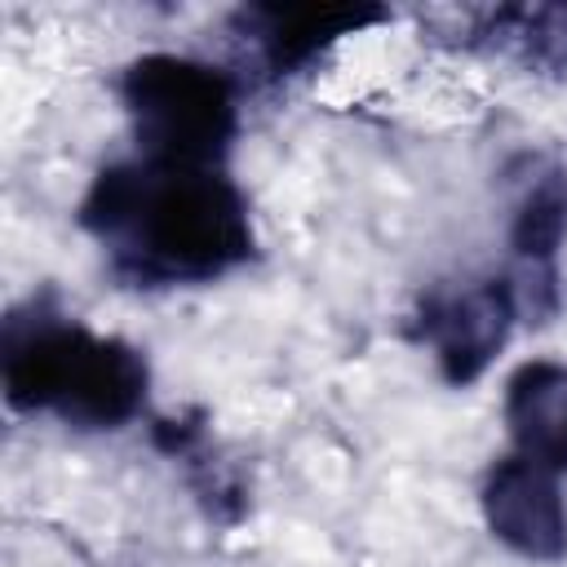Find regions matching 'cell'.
<instances>
[{
  "mask_svg": "<svg viewBox=\"0 0 567 567\" xmlns=\"http://www.w3.org/2000/svg\"><path fill=\"white\" fill-rule=\"evenodd\" d=\"M75 221L128 288L213 284L257 257L244 190L226 168L120 159L97 168Z\"/></svg>",
  "mask_w": 567,
  "mask_h": 567,
  "instance_id": "cell-1",
  "label": "cell"
},
{
  "mask_svg": "<svg viewBox=\"0 0 567 567\" xmlns=\"http://www.w3.org/2000/svg\"><path fill=\"white\" fill-rule=\"evenodd\" d=\"M4 403L22 416L53 412L75 430H124L151 394V363L124 337H97L53 292L27 297L0 323Z\"/></svg>",
  "mask_w": 567,
  "mask_h": 567,
  "instance_id": "cell-2",
  "label": "cell"
},
{
  "mask_svg": "<svg viewBox=\"0 0 567 567\" xmlns=\"http://www.w3.org/2000/svg\"><path fill=\"white\" fill-rule=\"evenodd\" d=\"M142 159L221 168L239 133L235 80L186 53H142L115 84Z\"/></svg>",
  "mask_w": 567,
  "mask_h": 567,
  "instance_id": "cell-3",
  "label": "cell"
},
{
  "mask_svg": "<svg viewBox=\"0 0 567 567\" xmlns=\"http://www.w3.org/2000/svg\"><path fill=\"white\" fill-rule=\"evenodd\" d=\"M518 319L523 315L509 275L452 279L416 297L408 315V337L434 354L447 385H474L496 363Z\"/></svg>",
  "mask_w": 567,
  "mask_h": 567,
  "instance_id": "cell-4",
  "label": "cell"
},
{
  "mask_svg": "<svg viewBox=\"0 0 567 567\" xmlns=\"http://www.w3.org/2000/svg\"><path fill=\"white\" fill-rule=\"evenodd\" d=\"M509 252L514 297L527 323L558 315V248L567 239V168L554 155H518L509 164Z\"/></svg>",
  "mask_w": 567,
  "mask_h": 567,
  "instance_id": "cell-5",
  "label": "cell"
},
{
  "mask_svg": "<svg viewBox=\"0 0 567 567\" xmlns=\"http://www.w3.org/2000/svg\"><path fill=\"white\" fill-rule=\"evenodd\" d=\"M381 4H239L230 13V35L244 49L257 80L279 84L315 66L337 40L385 22Z\"/></svg>",
  "mask_w": 567,
  "mask_h": 567,
  "instance_id": "cell-6",
  "label": "cell"
},
{
  "mask_svg": "<svg viewBox=\"0 0 567 567\" xmlns=\"http://www.w3.org/2000/svg\"><path fill=\"white\" fill-rule=\"evenodd\" d=\"M478 509L509 554L527 563H563L567 558V501L558 492V474L527 461V456H501L483 474Z\"/></svg>",
  "mask_w": 567,
  "mask_h": 567,
  "instance_id": "cell-7",
  "label": "cell"
},
{
  "mask_svg": "<svg viewBox=\"0 0 567 567\" xmlns=\"http://www.w3.org/2000/svg\"><path fill=\"white\" fill-rule=\"evenodd\" d=\"M151 443L182 470L186 487L195 492L199 509L217 527H235L248 514V483L244 470L226 456V447L213 439L208 416L199 408L151 421Z\"/></svg>",
  "mask_w": 567,
  "mask_h": 567,
  "instance_id": "cell-8",
  "label": "cell"
},
{
  "mask_svg": "<svg viewBox=\"0 0 567 567\" xmlns=\"http://www.w3.org/2000/svg\"><path fill=\"white\" fill-rule=\"evenodd\" d=\"M505 425L518 456L567 474V363H518L505 381Z\"/></svg>",
  "mask_w": 567,
  "mask_h": 567,
  "instance_id": "cell-9",
  "label": "cell"
},
{
  "mask_svg": "<svg viewBox=\"0 0 567 567\" xmlns=\"http://www.w3.org/2000/svg\"><path fill=\"white\" fill-rule=\"evenodd\" d=\"M465 49L509 53L532 71H567V4H501L474 13Z\"/></svg>",
  "mask_w": 567,
  "mask_h": 567,
  "instance_id": "cell-10",
  "label": "cell"
}]
</instances>
